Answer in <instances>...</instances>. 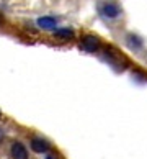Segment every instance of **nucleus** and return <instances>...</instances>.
<instances>
[{
    "label": "nucleus",
    "mask_w": 147,
    "mask_h": 159,
    "mask_svg": "<svg viewBox=\"0 0 147 159\" xmlns=\"http://www.w3.org/2000/svg\"><path fill=\"white\" fill-rule=\"evenodd\" d=\"M100 13L108 20H115L121 15V7L116 2H105L100 5Z\"/></svg>",
    "instance_id": "nucleus-1"
},
{
    "label": "nucleus",
    "mask_w": 147,
    "mask_h": 159,
    "mask_svg": "<svg viewBox=\"0 0 147 159\" xmlns=\"http://www.w3.org/2000/svg\"><path fill=\"white\" fill-rule=\"evenodd\" d=\"M100 46V41L97 36H92V34H88L82 39V49L87 51V52H95Z\"/></svg>",
    "instance_id": "nucleus-2"
},
{
    "label": "nucleus",
    "mask_w": 147,
    "mask_h": 159,
    "mask_svg": "<svg viewBox=\"0 0 147 159\" xmlns=\"http://www.w3.org/2000/svg\"><path fill=\"white\" fill-rule=\"evenodd\" d=\"M10 154H11V157H13V159H28V151H26V148H25L21 143H18V141H15V143L11 144Z\"/></svg>",
    "instance_id": "nucleus-3"
},
{
    "label": "nucleus",
    "mask_w": 147,
    "mask_h": 159,
    "mask_svg": "<svg viewBox=\"0 0 147 159\" xmlns=\"http://www.w3.org/2000/svg\"><path fill=\"white\" fill-rule=\"evenodd\" d=\"M36 23H38L39 28H43V30H54L57 26V20L52 18V16H39L36 20Z\"/></svg>",
    "instance_id": "nucleus-4"
},
{
    "label": "nucleus",
    "mask_w": 147,
    "mask_h": 159,
    "mask_svg": "<svg viewBox=\"0 0 147 159\" xmlns=\"http://www.w3.org/2000/svg\"><path fill=\"white\" fill-rule=\"evenodd\" d=\"M31 149L34 152H46L49 149V144H48V141H44L41 138H34L31 139Z\"/></svg>",
    "instance_id": "nucleus-5"
},
{
    "label": "nucleus",
    "mask_w": 147,
    "mask_h": 159,
    "mask_svg": "<svg viewBox=\"0 0 147 159\" xmlns=\"http://www.w3.org/2000/svg\"><path fill=\"white\" fill-rule=\"evenodd\" d=\"M54 34L61 39H69V38L74 36V31L70 30V28H59V30L54 31Z\"/></svg>",
    "instance_id": "nucleus-6"
},
{
    "label": "nucleus",
    "mask_w": 147,
    "mask_h": 159,
    "mask_svg": "<svg viewBox=\"0 0 147 159\" xmlns=\"http://www.w3.org/2000/svg\"><path fill=\"white\" fill-rule=\"evenodd\" d=\"M128 43H129V46H131V48H136V49H139L141 46H142V41H141V38H139V36H134V34H129V36H128Z\"/></svg>",
    "instance_id": "nucleus-7"
},
{
    "label": "nucleus",
    "mask_w": 147,
    "mask_h": 159,
    "mask_svg": "<svg viewBox=\"0 0 147 159\" xmlns=\"http://www.w3.org/2000/svg\"><path fill=\"white\" fill-rule=\"evenodd\" d=\"M46 159H54V156H48V157H46Z\"/></svg>",
    "instance_id": "nucleus-8"
},
{
    "label": "nucleus",
    "mask_w": 147,
    "mask_h": 159,
    "mask_svg": "<svg viewBox=\"0 0 147 159\" xmlns=\"http://www.w3.org/2000/svg\"><path fill=\"white\" fill-rule=\"evenodd\" d=\"M0 118H2V113H0Z\"/></svg>",
    "instance_id": "nucleus-9"
}]
</instances>
